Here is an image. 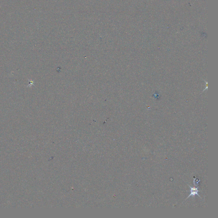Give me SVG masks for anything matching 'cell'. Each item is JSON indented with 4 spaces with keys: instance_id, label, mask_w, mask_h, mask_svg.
I'll list each match as a JSON object with an SVG mask.
<instances>
[{
    "instance_id": "obj_1",
    "label": "cell",
    "mask_w": 218,
    "mask_h": 218,
    "mask_svg": "<svg viewBox=\"0 0 218 218\" xmlns=\"http://www.w3.org/2000/svg\"><path fill=\"white\" fill-rule=\"evenodd\" d=\"M189 186L190 187V189H191L190 191L191 192V193H190V195L188 196V198H186V199L189 198L190 196H195V195H198V196H199V197H201L199 196V195L198 194V192L199 191L198 190V188H195V186L194 187H193V188L191 187L190 185H189Z\"/></svg>"
}]
</instances>
